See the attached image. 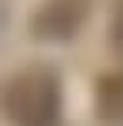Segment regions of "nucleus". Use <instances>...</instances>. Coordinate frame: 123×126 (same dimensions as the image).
Listing matches in <instances>:
<instances>
[{"instance_id":"obj_1","label":"nucleus","mask_w":123,"mask_h":126,"mask_svg":"<svg viewBox=\"0 0 123 126\" xmlns=\"http://www.w3.org/2000/svg\"><path fill=\"white\" fill-rule=\"evenodd\" d=\"M3 110L17 126H60V83L47 70L13 76L3 93Z\"/></svg>"},{"instance_id":"obj_2","label":"nucleus","mask_w":123,"mask_h":126,"mask_svg":"<svg viewBox=\"0 0 123 126\" xmlns=\"http://www.w3.org/2000/svg\"><path fill=\"white\" fill-rule=\"evenodd\" d=\"M100 110L110 120H120L123 116V80H110L100 90Z\"/></svg>"},{"instance_id":"obj_3","label":"nucleus","mask_w":123,"mask_h":126,"mask_svg":"<svg viewBox=\"0 0 123 126\" xmlns=\"http://www.w3.org/2000/svg\"><path fill=\"white\" fill-rule=\"evenodd\" d=\"M110 40H113V47H117V53H123V0L117 3V10H113V23H110Z\"/></svg>"}]
</instances>
